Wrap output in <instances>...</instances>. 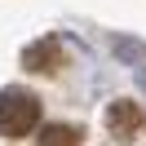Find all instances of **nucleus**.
<instances>
[{
	"label": "nucleus",
	"mask_w": 146,
	"mask_h": 146,
	"mask_svg": "<svg viewBox=\"0 0 146 146\" xmlns=\"http://www.w3.org/2000/svg\"><path fill=\"white\" fill-rule=\"evenodd\" d=\"M106 128H111L115 142H133V137L146 128V111L137 106V102L119 98V102H111V106H106Z\"/></svg>",
	"instance_id": "f03ea898"
},
{
	"label": "nucleus",
	"mask_w": 146,
	"mask_h": 146,
	"mask_svg": "<svg viewBox=\"0 0 146 146\" xmlns=\"http://www.w3.org/2000/svg\"><path fill=\"white\" fill-rule=\"evenodd\" d=\"M22 66H27V71H36V75H58V71L66 66V53H62V44L49 36V40H36V44H27V53H22Z\"/></svg>",
	"instance_id": "7ed1b4c3"
},
{
	"label": "nucleus",
	"mask_w": 146,
	"mask_h": 146,
	"mask_svg": "<svg viewBox=\"0 0 146 146\" xmlns=\"http://www.w3.org/2000/svg\"><path fill=\"white\" fill-rule=\"evenodd\" d=\"M80 142H84V133L75 124H44L36 137V146H80Z\"/></svg>",
	"instance_id": "20e7f679"
},
{
	"label": "nucleus",
	"mask_w": 146,
	"mask_h": 146,
	"mask_svg": "<svg viewBox=\"0 0 146 146\" xmlns=\"http://www.w3.org/2000/svg\"><path fill=\"white\" fill-rule=\"evenodd\" d=\"M40 124V98L27 89H5L0 93V137H27Z\"/></svg>",
	"instance_id": "f257e3e1"
}]
</instances>
